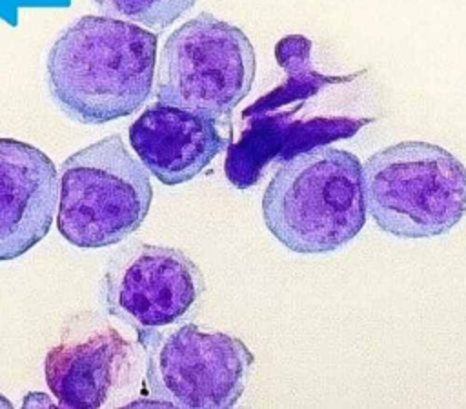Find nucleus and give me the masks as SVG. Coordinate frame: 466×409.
I'll use <instances>...</instances> for the list:
<instances>
[{
  "label": "nucleus",
  "mask_w": 466,
  "mask_h": 409,
  "mask_svg": "<svg viewBox=\"0 0 466 409\" xmlns=\"http://www.w3.org/2000/svg\"><path fill=\"white\" fill-rule=\"evenodd\" d=\"M157 42L155 33L127 20L78 18L47 55V87L55 104L80 124L129 116L151 95Z\"/></svg>",
  "instance_id": "obj_1"
},
{
  "label": "nucleus",
  "mask_w": 466,
  "mask_h": 409,
  "mask_svg": "<svg viewBox=\"0 0 466 409\" xmlns=\"http://www.w3.org/2000/svg\"><path fill=\"white\" fill-rule=\"evenodd\" d=\"M262 218L293 253L317 254L346 245L366 222L359 158L331 145L289 156L264 191Z\"/></svg>",
  "instance_id": "obj_2"
},
{
  "label": "nucleus",
  "mask_w": 466,
  "mask_h": 409,
  "mask_svg": "<svg viewBox=\"0 0 466 409\" xmlns=\"http://www.w3.org/2000/svg\"><path fill=\"white\" fill-rule=\"evenodd\" d=\"M366 211L388 234L430 238L450 233L466 214V167L430 142H399L362 165Z\"/></svg>",
  "instance_id": "obj_3"
},
{
  "label": "nucleus",
  "mask_w": 466,
  "mask_h": 409,
  "mask_svg": "<svg viewBox=\"0 0 466 409\" xmlns=\"http://www.w3.org/2000/svg\"><path fill=\"white\" fill-rule=\"evenodd\" d=\"M151 200L149 171L111 135L64 160L56 227L80 249L115 245L142 225Z\"/></svg>",
  "instance_id": "obj_4"
},
{
  "label": "nucleus",
  "mask_w": 466,
  "mask_h": 409,
  "mask_svg": "<svg viewBox=\"0 0 466 409\" xmlns=\"http://www.w3.org/2000/svg\"><path fill=\"white\" fill-rule=\"evenodd\" d=\"M155 69L157 102L220 120L251 91L257 56L240 27L200 13L167 36Z\"/></svg>",
  "instance_id": "obj_5"
},
{
  "label": "nucleus",
  "mask_w": 466,
  "mask_h": 409,
  "mask_svg": "<svg viewBox=\"0 0 466 409\" xmlns=\"http://www.w3.org/2000/svg\"><path fill=\"white\" fill-rule=\"evenodd\" d=\"M146 351V384L157 405L233 407L248 384L253 354L240 338L195 324L160 333L137 331Z\"/></svg>",
  "instance_id": "obj_6"
},
{
  "label": "nucleus",
  "mask_w": 466,
  "mask_h": 409,
  "mask_svg": "<svg viewBox=\"0 0 466 409\" xmlns=\"http://www.w3.org/2000/svg\"><path fill=\"white\" fill-rule=\"evenodd\" d=\"M204 291V276L180 249L133 244L116 251L102 276L106 311L137 331L180 322Z\"/></svg>",
  "instance_id": "obj_7"
},
{
  "label": "nucleus",
  "mask_w": 466,
  "mask_h": 409,
  "mask_svg": "<svg viewBox=\"0 0 466 409\" xmlns=\"http://www.w3.org/2000/svg\"><path fill=\"white\" fill-rule=\"evenodd\" d=\"M135 371L133 344L93 313L73 316L44 360L47 387L62 407L116 405Z\"/></svg>",
  "instance_id": "obj_8"
},
{
  "label": "nucleus",
  "mask_w": 466,
  "mask_h": 409,
  "mask_svg": "<svg viewBox=\"0 0 466 409\" xmlns=\"http://www.w3.org/2000/svg\"><path fill=\"white\" fill-rule=\"evenodd\" d=\"M60 180L38 147L0 138V262L35 247L53 224Z\"/></svg>",
  "instance_id": "obj_9"
},
{
  "label": "nucleus",
  "mask_w": 466,
  "mask_h": 409,
  "mask_svg": "<svg viewBox=\"0 0 466 409\" xmlns=\"http://www.w3.org/2000/svg\"><path fill=\"white\" fill-rule=\"evenodd\" d=\"M129 144L158 182L178 185L206 169L228 140L217 120L157 102L131 124Z\"/></svg>",
  "instance_id": "obj_10"
},
{
  "label": "nucleus",
  "mask_w": 466,
  "mask_h": 409,
  "mask_svg": "<svg viewBox=\"0 0 466 409\" xmlns=\"http://www.w3.org/2000/svg\"><path fill=\"white\" fill-rule=\"evenodd\" d=\"M197 0H95L106 16L162 31L186 15Z\"/></svg>",
  "instance_id": "obj_11"
},
{
  "label": "nucleus",
  "mask_w": 466,
  "mask_h": 409,
  "mask_svg": "<svg viewBox=\"0 0 466 409\" xmlns=\"http://www.w3.org/2000/svg\"><path fill=\"white\" fill-rule=\"evenodd\" d=\"M53 405H55V402L47 394L38 393V391L25 394L22 400V407H53Z\"/></svg>",
  "instance_id": "obj_12"
},
{
  "label": "nucleus",
  "mask_w": 466,
  "mask_h": 409,
  "mask_svg": "<svg viewBox=\"0 0 466 409\" xmlns=\"http://www.w3.org/2000/svg\"><path fill=\"white\" fill-rule=\"evenodd\" d=\"M0 407H13V404L4 394H0Z\"/></svg>",
  "instance_id": "obj_13"
}]
</instances>
